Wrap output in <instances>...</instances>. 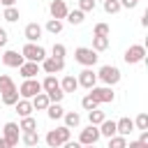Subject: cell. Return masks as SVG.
I'll return each instance as SVG.
<instances>
[{
	"label": "cell",
	"instance_id": "ee69618b",
	"mask_svg": "<svg viewBox=\"0 0 148 148\" xmlns=\"http://www.w3.org/2000/svg\"><path fill=\"white\" fill-rule=\"evenodd\" d=\"M127 148H148V146H143V143H139V141H130Z\"/></svg>",
	"mask_w": 148,
	"mask_h": 148
},
{
	"label": "cell",
	"instance_id": "cb8c5ba5",
	"mask_svg": "<svg viewBox=\"0 0 148 148\" xmlns=\"http://www.w3.org/2000/svg\"><path fill=\"white\" fill-rule=\"evenodd\" d=\"M0 97H2V104H5V106H14V104L21 99V97H18V88H14V90H7V92H2Z\"/></svg>",
	"mask_w": 148,
	"mask_h": 148
},
{
	"label": "cell",
	"instance_id": "4dcf8cb0",
	"mask_svg": "<svg viewBox=\"0 0 148 148\" xmlns=\"http://www.w3.org/2000/svg\"><path fill=\"white\" fill-rule=\"evenodd\" d=\"M95 53H99V51H106L109 49V37H92V46H90Z\"/></svg>",
	"mask_w": 148,
	"mask_h": 148
},
{
	"label": "cell",
	"instance_id": "c3c4849f",
	"mask_svg": "<svg viewBox=\"0 0 148 148\" xmlns=\"http://www.w3.org/2000/svg\"><path fill=\"white\" fill-rule=\"evenodd\" d=\"M81 148H95V146H81Z\"/></svg>",
	"mask_w": 148,
	"mask_h": 148
},
{
	"label": "cell",
	"instance_id": "30bf717a",
	"mask_svg": "<svg viewBox=\"0 0 148 148\" xmlns=\"http://www.w3.org/2000/svg\"><path fill=\"white\" fill-rule=\"evenodd\" d=\"M39 69H44L46 74H60L62 69H65V60H56V58H51V56H46L42 62H39Z\"/></svg>",
	"mask_w": 148,
	"mask_h": 148
},
{
	"label": "cell",
	"instance_id": "bcb514c9",
	"mask_svg": "<svg viewBox=\"0 0 148 148\" xmlns=\"http://www.w3.org/2000/svg\"><path fill=\"white\" fill-rule=\"evenodd\" d=\"M141 25H143V28L148 25V12H143V16H141Z\"/></svg>",
	"mask_w": 148,
	"mask_h": 148
},
{
	"label": "cell",
	"instance_id": "8992f818",
	"mask_svg": "<svg viewBox=\"0 0 148 148\" xmlns=\"http://www.w3.org/2000/svg\"><path fill=\"white\" fill-rule=\"evenodd\" d=\"M97 104H111L113 99H116V92H113V88H109V86H95V88H90V92H88Z\"/></svg>",
	"mask_w": 148,
	"mask_h": 148
},
{
	"label": "cell",
	"instance_id": "60d3db41",
	"mask_svg": "<svg viewBox=\"0 0 148 148\" xmlns=\"http://www.w3.org/2000/svg\"><path fill=\"white\" fill-rule=\"evenodd\" d=\"M7 42H9V35H7V30H5V28H0V49H2V46H7Z\"/></svg>",
	"mask_w": 148,
	"mask_h": 148
},
{
	"label": "cell",
	"instance_id": "ab89813d",
	"mask_svg": "<svg viewBox=\"0 0 148 148\" xmlns=\"http://www.w3.org/2000/svg\"><path fill=\"white\" fill-rule=\"evenodd\" d=\"M118 2H120V7H125V9H134V7L139 5L136 0H118Z\"/></svg>",
	"mask_w": 148,
	"mask_h": 148
},
{
	"label": "cell",
	"instance_id": "44dd1931",
	"mask_svg": "<svg viewBox=\"0 0 148 148\" xmlns=\"http://www.w3.org/2000/svg\"><path fill=\"white\" fill-rule=\"evenodd\" d=\"M97 130H99V136L111 139V136H116V120H109V118H106V120H104Z\"/></svg>",
	"mask_w": 148,
	"mask_h": 148
},
{
	"label": "cell",
	"instance_id": "277c9868",
	"mask_svg": "<svg viewBox=\"0 0 148 148\" xmlns=\"http://www.w3.org/2000/svg\"><path fill=\"white\" fill-rule=\"evenodd\" d=\"M39 92H42V81H37V79H23V83L18 86V97L21 99H32Z\"/></svg>",
	"mask_w": 148,
	"mask_h": 148
},
{
	"label": "cell",
	"instance_id": "3957f363",
	"mask_svg": "<svg viewBox=\"0 0 148 148\" xmlns=\"http://www.w3.org/2000/svg\"><path fill=\"white\" fill-rule=\"evenodd\" d=\"M21 56H23V60L25 62H42L44 58H46V51H44V46H39V44H25L23 49H21Z\"/></svg>",
	"mask_w": 148,
	"mask_h": 148
},
{
	"label": "cell",
	"instance_id": "d590c367",
	"mask_svg": "<svg viewBox=\"0 0 148 148\" xmlns=\"http://www.w3.org/2000/svg\"><path fill=\"white\" fill-rule=\"evenodd\" d=\"M134 127H136L139 132L148 130V113H139V116L134 118Z\"/></svg>",
	"mask_w": 148,
	"mask_h": 148
},
{
	"label": "cell",
	"instance_id": "7bdbcfd3",
	"mask_svg": "<svg viewBox=\"0 0 148 148\" xmlns=\"http://www.w3.org/2000/svg\"><path fill=\"white\" fill-rule=\"evenodd\" d=\"M60 148H81V143H79V141H72V139H69V141H67V143H62Z\"/></svg>",
	"mask_w": 148,
	"mask_h": 148
},
{
	"label": "cell",
	"instance_id": "5bb4252c",
	"mask_svg": "<svg viewBox=\"0 0 148 148\" xmlns=\"http://www.w3.org/2000/svg\"><path fill=\"white\" fill-rule=\"evenodd\" d=\"M42 32H44V28L39 23H28L25 30H23V35H25V39L30 44H37V39H42Z\"/></svg>",
	"mask_w": 148,
	"mask_h": 148
},
{
	"label": "cell",
	"instance_id": "7c38bea8",
	"mask_svg": "<svg viewBox=\"0 0 148 148\" xmlns=\"http://www.w3.org/2000/svg\"><path fill=\"white\" fill-rule=\"evenodd\" d=\"M67 5H65V0H51V5H49V14H51V18H56V21H62L65 16H67Z\"/></svg>",
	"mask_w": 148,
	"mask_h": 148
},
{
	"label": "cell",
	"instance_id": "f1b7e54d",
	"mask_svg": "<svg viewBox=\"0 0 148 148\" xmlns=\"http://www.w3.org/2000/svg\"><path fill=\"white\" fill-rule=\"evenodd\" d=\"M46 116H49L51 120H60V118L65 116V109H62L60 104H49V109H46Z\"/></svg>",
	"mask_w": 148,
	"mask_h": 148
},
{
	"label": "cell",
	"instance_id": "603a6c76",
	"mask_svg": "<svg viewBox=\"0 0 148 148\" xmlns=\"http://www.w3.org/2000/svg\"><path fill=\"white\" fill-rule=\"evenodd\" d=\"M65 18H67V23H72V25H81L83 18H86V14H83L81 9H69Z\"/></svg>",
	"mask_w": 148,
	"mask_h": 148
},
{
	"label": "cell",
	"instance_id": "b9f144b4",
	"mask_svg": "<svg viewBox=\"0 0 148 148\" xmlns=\"http://www.w3.org/2000/svg\"><path fill=\"white\" fill-rule=\"evenodd\" d=\"M139 143H143V146H148V130H143L141 134H139V139H136Z\"/></svg>",
	"mask_w": 148,
	"mask_h": 148
},
{
	"label": "cell",
	"instance_id": "ac0fdd59",
	"mask_svg": "<svg viewBox=\"0 0 148 148\" xmlns=\"http://www.w3.org/2000/svg\"><path fill=\"white\" fill-rule=\"evenodd\" d=\"M60 90L67 95V92H76L79 90V81H76V76H72V74H67V76H62V81H60Z\"/></svg>",
	"mask_w": 148,
	"mask_h": 148
},
{
	"label": "cell",
	"instance_id": "d6a6232c",
	"mask_svg": "<svg viewBox=\"0 0 148 148\" xmlns=\"http://www.w3.org/2000/svg\"><path fill=\"white\" fill-rule=\"evenodd\" d=\"M46 32H51V35H58V32H62V21L49 18V21H46Z\"/></svg>",
	"mask_w": 148,
	"mask_h": 148
},
{
	"label": "cell",
	"instance_id": "e575fe53",
	"mask_svg": "<svg viewBox=\"0 0 148 148\" xmlns=\"http://www.w3.org/2000/svg\"><path fill=\"white\" fill-rule=\"evenodd\" d=\"M109 35H111V28L106 23H97L92 30V37H109Z\"/></svg>",
	"mask_w": 148,
	"mask_h": 148
},
{
	"label": "cell",
	"instance_id": "836d02e7",
	"mask_svg": "<svg viewBox=\"0 0 148 148\" xmlns=\"http://www.w3.org/2000/svg\"><path fill=\"white\" fill-rule=\"evenodd\" d=\"M102 5H104V12H106V14H118V12L123 9L118 0H104Z\"/></svg>",
	"mask_w": 148,
	"mask_h": 148
},
{
	"label": "cell",
	"instance_id": "484cf974",
	"mask_svg": "<svg viewBox=\"0 0 148 148\" xmlns=\"http://www.w3.org/2000/svg\"><path fill=\"white\" fill-rule=\"evenodd\" d=\"M21 143L28 146V148H35V146L39 143V134H37V132H23V134H21Z\"/></svg>",
	"mask_w": 148,
	"mask_h": 148
},
{
	"label": "cell",
	"instance_id": "d6986e66",
	"mask_svg": "<svg viewBox=\"0 0 148 148\" xmlns=\"http://www.w3.org/2000/svg\"><path fill=\"white\" fill-rule=\"evenodd\" d=\"M30 104H32V111H46L51 102H49L46 92H39V95H35V97L30 99Z\"/></svg>",
	"mask_w": 148,
	"mask_h": 148
},
{
	"label": "cell",
	"instance_id": "e0dca14e",
	"mask_svg": "<svg viewBox=\"0 0 148 148\" xmlns=\"http://www.w3.org/2000/svg\"><path fill=\"white\" fill-rule=\"evenodd\" d=\"M18 72H21L23 79H37V74H39V65H37V62H23V65L18 67Z\"/></svg>",
	"mask_w": 148,
	"mask_h": 148
},
{
	"label": "cell",
	"instance_id": "8d00e7d4",
	"mask_svg": "<svg viewBox=\"0 0 148 148\" xmlns=\"http://www.w3.org/2000/svg\"><path fill=\"white\" fill-rule=\"evenodd\" d=\"M109 148H127V139L125 136H111L109 139Z\"/></svg>",
	"mask_w": 148,
	"mask_h": 148
},
{
	"label": "cell",
	"instance_id": "2e32d148",
	"mask_svg": "<svg viewBox=\"0 0 148 148\" xmlns=\"http://www.w3.org/2000/svg\"><path fill=\"white\" fill-rule=\"evenodd\" d=\"M58 90H60V81H58L53 74H46L44 81H42V92L51 95V92H58Z\"/></svg>",
	"mask_w": 148,
	"mask_h": 148
},
{
	"label": "cell",
	"instance_id": "7dc6e473",
	"mask_svg": "<svg viewBox=\"0 0 148 148\" xmlns=\"http://www.w3.org/2000/svg\"><path fill=\"white\" fill-rule=\"evenodd\" d=\"M0 148H12V146H9V143H7V141H5L2 136H0Z\"/></svg>",
	"mask_w": 148,
	"mask_h": 148
},
{
	"label": "cell",
	"instance_id": "8fae6325",
	"mask_svg": "<svg viewBox=\"0 0 148 148\" xmlns=\"http://www.w3.org/2000/svg\"><path fill=\"white\" fill-rule=\"evenodd\" d=\"M76 81H79V86H83L86 90H90V88H95V86H97V74L92 72V67H83V69L79 72Z\"/></svg>",
	"mask_w": 148,
	"mask_h": 148
},
{
	"label": "cell",
	"instance_id": "1f68e13d",
	"mask_svg": "<svg viewBox=\"0 0 148 148\" xmlns=\"http://www.w3.org/2000/svg\"><path fill=\"white\" fill-rule=\"evenodd\" d=\"M65 56H67V49H65V44H53L51 46V58H56V60H65Z\"/></svg>",
	"mask_w": 148,
	"mask_h": 148
},
{
	"label": "cell",
	"instance_id": "52a82bcc",
	"mask_svg": "<svg viewBox=\"0 0 148 148\" xmlns=\"http://www.w3.org/2000/svg\"><path fill=\"white\" fill-rule=\"evenodd\" d=\"M123 60H125L127 65H139V62H143V60H146V46H143V44H132V46L123 53Z\"/></svg>",
	"mask_w": 148,
	"mask_h": 148
},
{
	"label": "cell",
	"instance_id": "9c48e42d",
	"mask_svg": "<svg viewBox=\"0 0 148 148\" xmlns=\"http://www.w3.org/2000/svg\"><path fill=\"white\" fill-rule=\"evenodd\" d=\"M97 141H99V130L95 125H88V127L81 130V134H79V143L81 146H95Z\"/></svg>",
	"mask_w": 148,
	"mask_h": 148
},
{
	"label": "cell",
	"instance_id": "4fadbf2b",
	"mask_svg": "<svg viewBox=\"0 0 148 148\" xmlns=\"http://www.w3.org/2000/svg\"><path fill=\"white\" fill-rule=\"evenodd\" d=\"M25 60H23V56L18 53V51H12V49H7L5 53H2V65H7V67H21Z\"/></svg>",
	"mask_w": 148,
	"mask_h": 148
},
{
	"label": "cell",
	"instance_id": "d4e9b609",
	"mask_svg": "<svg viewBox=\"0 0 148 148\" xmlns=\"http://www.w3.org/2000/svg\"><path fill=\"white\" fill-rule=\"evenodd\" d=\"M88 120H90V125L99 127V125L106 120V113H104V111H99V109H92V111H88Z\"/></svg>",
	"mask_w": 148,
	"mask_h": 148
},
{
	"label": "cell",
	"instance_id": "83f0119b",
	"mask_svg": "<svg viewBox=\"0 0 148 148\" xmlns=\"http://www.w3.org/2000/svg\"><path fill=\"white\" fill-rule=\"evenodd\" d=\"M18 130H21V132H37V120H35L32 116H28V118H21V123H18Z\"/></svg>",
	"mask_w": 148,
	"mask_h": 148
},
{
	"label": "cell",
	"instance_id": "4316f807",
	"mask_svg": "<svg viewBox=\"0 0 148 148\" xmlns=\"http://www.w3.org/2000/svg\"><path fill=\"white\" fill-rule=\"evenodd\" d=\"M2 18H5L7 23H16V21L21 18V12H18V7H5V12H2Z\"/></svg>",
	"mask_w": 148,
	"mask_h": 148
},
{
	"label": "cell",
	"instance_id": "6da1fadb",
	"mask_svg": "<svg viewBox=\"0 0 148 148\" xmlns=\"http://www.w3.org/2000/svg\"><path fill=\"white\" fill-rule=\"evenodd\" d=\"M72 139V130H67L65 125H60V127H56V130H49V134H46V146L49 148H60L62 143H67Z\"/></svg>",
	"mask_w": 148,
	"mask_h": 148
},
{
	"label": "cell",
	"instance_id": "f546056e",
	"mask_svg": "<svg viewBox=\"0 0 148 148\" xmlns=\"http://www.w3.org/2000/svg\"><path fill=\"white\" fill-rule=\"evenodd\" d=\"M14 88H16L14 79H12L9 74H0V95L7 92V90H14Z\"/></svg>",
	"mask_w": 148,
	"mask_h": 148
},
{
	"label": "cell",
	"instance_id": "7402d4cb",
	"mask_svg": "<svg viewBox=\"0 0 148 148\" xmlns=\"http://www.w3.org/2000/svg\"><path fill=\"white\" fill-rule=\"evenodd\" d=\"M62 120H65V127H67V130H72V127H79V125H81V116H79L76 111H65Z\"/></svg>",
	"mask_w": 148,
	"mask_h": 148
},
{
	"label": "cell",
	"instance_id": "ffe728a7",
	"mask_svg": "<svg viewBox=\"0 0 148 148\" xmlns=\"http://www.w3.org/2000/svg\"><path fill=\"white\" fill-rule=\"evenodd\" d=\"M14 109H16V113H18L21 118L32 116V104H30V99H18V102L14 104Z\"/></svg>",
	"mask_w": 148,
	"mask_h": 148
},
{
	"label": "cell",
	"instance_id": "5b68a950",
	"mask_svg": "<svg viewBox=\"0 0 148 148\" xmlns=\"http://www.w3.org/2000/svg\"><path fill=\"white\" fill-rule=\"evenodd\" d=\"M74 60H76L79 65H83V67H92V65L99 60V56H97L90 46H79V49L74 51Z\"/></svg>",
	"mask_w": 148,
	"mask_h": 148
},
{
	"label": "cell",
	"instance_id": "7a4b0ae2",
	"mask_svg": "<svg viewBox=\"0 0 148 148\" xmlns=\"http://www.w3.org/2000/svg\"><path fill=\"white\" fill-rule=\"evenodd\" d=\"M95 74H97V81H102V83L109 86V88H113V86L120 81V76H123L116 65H102L99 72H95Z\"/></svg>",
	"mask_w": 148,
	"mask_h": 148
},
{
	"label": "cell",
	"instance_id": "9a60e30c",
	"mask_svg": "<svg viewBox=\"0 0 148 148\" xmlns=\"http://www.w3.org/2000/svg\"><path fill=\"white\" fill-rule=\"evenodd\" d=\"M134 132V120L132 118H120V120H116V134L118 136H130Z\"/></svg>",
	"mask_w": 148,
	"mask_h": 148
},
{
	"label": "cell",
	"instance_id": "ba28073f",
	"mask_svg": "<svg viewBox=\"0 0 148 148\" xmlns=\"http://www.w3.org/2000/svg\"><path fill=\"white\" fill-rule=\"evenodd\" d=\"M2 139L14 148V146H18V141H21V130H18V125L16 123H5V127H2Z\"/></svg>",
	"mask_w": 148,
	"mask_h": 148
},
{
	"label": "cell",
	"instance_id": "74e56055",
	"mask_svg": "<svg viewBox=\"0 0 148 148\" xmlns=\"http://www.w3.org/2000/svg\"><path fill=\"white\" fill-rule=\"evenodd\" d=\"M81 106H83L86 111H92V109H99V104H97V102H95V99H92L90 95H86V97L81 99Z\"/></svg>",
	"mask_w": 148,
	"mask_h": 148
},
{
	"label": "cell",
	"instance_id": "f907efd6",
	"mask_svg": "<svg viewBox=\"0 0 148 148\" xmlns=\"http://www.w3.org/2000/svg\"><path fill=\"white\" fill-rule=\"evenodd\" d=\"M95 2H97V0H95ZM102 2H104V0H102Z\"/></svg>",
	"mask_w": 148,
	"mask_h": 148
},
{
	"label": "cell",
	"instance_id": "f35d334b",
	"mask_svg": "<svg viewBox=\"0 0 148 148\" xmlns=\"http://www.w3.org/2000/svg\"><path fill=\"white\" fill-rule=\"evenodd\" d=\"M95 5H97L95 0H79V7L76 9H81L86 14V12H95Z\"/></svg>",
	"mask_w": 148,
	"mask_h": 148
},
{
	"label": "cell",
	"instance_id": "681fc988",
	"mask_svg": "<svg viewBox=\"0 0 148 148\" xmlns=\"http://www.w3.org/2000/svg\"><path fill=\"white\" fill-rule=\"evenodd\" d=\"M136 2H141V0H136Z\"/></svg>",
	"mask_w": 148,
	"mask_h": 148
},
{
	"label": "cell",
	"instance_id": "f6af8a7d",
	"mask_svg": "<svg viewBox=\"0 0 148 148\" xmlns=\"http://www.w3.org/2000/svg\"><path fill=\"white\" fill-rule=\"evenodd\" d=\"M0 5H5V7H16V0H0Z\"/></svg>",
	"mask_w": 148,
	"mask_h": 148
}]
</instances>
